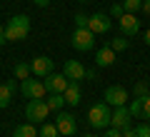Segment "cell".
Listing matches in <instances>:
<instances>
[{"label":"cell","instance_id":"cell-1","mask_svg":"<svg viewBox=\"0 0 150 137\" xmlns=\"http://www.w3.org/2000/svg\"><path fill=\"white\" fill-rule=\"evenodd\" d=\"M28 32H30V18L28 15H13L5 25V40H25Z\"/></svg>","mask_w":150,"mask_h":137},{"label":"cell","instance_id":"cell-2","mask_svg":"<svg viewBox=\"0 0 150 137\" xmlns=\"http://www.w3.org/2000/svg\"><path fill=\"white\" fill-rule=\"evenodd\" d=\"M110 105L108 102H98V105L90 107V112H88V122H90V127H95V130H105V127H110Z\"/></svg>","mask_w":150,"mask_h":137},{"label":"cell","instance_id":"cell-3","mask_svg":"<svg viewBox=\"0 0 150 137\" xmlns=\"http://www.w3.org/2000/svg\"><path fill=\"white\" fill-rule=\"evenodd\" d=\"M73 48L80 50V53H88V50L95 48V32L88 30V27H75L73 30Z\"/></svg>","mask_w":150,"mask_h":137},{"label":"cell","instance_id":"cell-4","mask_svg":"<svg viewBox=\"0 0 150 137\" xmlns=\"http://www.w3.org/2000/svg\"><path fill=\"white\" fill-rule=\"evenodd\" d=\"M48 112H50V107L45 100H28V105H25V117L30 122H40L43 125L48 120Z\"/></svg>","mask_w":150,"mask_h":137},{"label":"cell","instance_id":"cell-5","mask_svg":"<svg viewBox=\"0 0 150 137\" xmlns=\"http://www.w3.org/2000/svg\"><path fill=\"white\" fill-rule=\"evenodd\" d=\"M20 92L28 97V100H43L45 97V85H43V80H33V77H28V80H20Z\"/></svg>","mask_w":150,"mask_h":137},{"label":"cell","instance_id":"cell-6","mask_svg":"<svg viewBox=\"0 0 150 137\" xmlns=\"http://www.w3.org/2000/svg\"><path fill=\"white\" fill-rule=\"evenodd\" d=\"M103 100L108 102L110 107H120V105H128V90L123 85H110L105 90V97Z\"/></svg>","mask_w":150,"mask_h":137},{"label":"cell","instance_id":"cell-7","mask_svg":"<svg viewBox=\"0 0 150 137\" xmlns=\"http://www.w3.org/2000/svg\"><path fill=\"white\" fill-rule=\"evenodd\" d=\"M110 27H112V20H110V15H105V13H93V15L88 18V30H93L95 35L110 32Z\"/></svg>","mask_w":150,"mask_h":137},{"label":"cell","instance_id":"cell-8","mask_svg":"<svg viewBox=\"0 0 150 137\" xmlns=\"http://www.w3.org/2000/svg\"><path fill=\"white\" fill-rule=\"evenodd\" d=\"M55 127H58V132L65 135V137H73L75 132H78V122H75V117L70 115V112H58V115H55Z\"/></svg>","mask_w":150,"mask_h":137},{"label":"cell","instance_id":"cell-9","mask_svg":"<svg viewBox=\"0 0 150 137\" xmlns=\"http://www.w3.org/2000/svg\"><path fill=\"white\" fill-rule=\"evenodd\" d=\"M55 67V63L48 58V55H38V58L30 60V75H35V77H45V75H50Z\"/></svg>","mask_w":150,"mask_h":137},{"label":"cell","instance_id":"cell-10","mask_svg":"<svg viewBox=\"0 0 150 137\" xmlns=\"http://www.w3.org/2000/svg\"><path fill=\"white\" fill-rule=\"evenodd\" d=\"M43 85H45V90H48L50 95H53V92H60V95H63V92H65V87L70 85V80L65 77L63 72H50V75H45Z\"/></svg>","mask_w":150,"mask_h":137},{"label":"cell","instance_id":"cell-11","mask_svg":"<svg viewBox=\"0 0 150 137\" xmlns=\"http://www.w3.org/2000/svg\"><path fill=\"white\" fill-rule=\"evenodd\" d=\"M63 75L70 80V82H80V80H85V67H83L80 60H65Z\"/></svg>","mask_w":150,"mask_h":137},{"label":"cell","instance_id":"cell-12","mask_svg":"<svg viewBox=\"0 0 150 137\" xmlns=\"http://www.w3.org/2000/svg\"><path fill=\"white\" fill-rule=\"evenodd\" d=\"M130 112H128V105H120L112 110L110 115V127H115V130H125V127H130Z\"/></svg>","mask_w":150,"mask_h":137},{"label":"cell","instance_id":"cell-13","mask_svg":"<svg viewBox=\"0 0 150 137\" xmlns=\"http://www.w3.org/2000/svg\"><path fill=\"white\" fill-rule=\"evenodd\" d=\"M118 25H120V30H123L125 37H133V35L140 32V20L133 15V13H125V15L118 20Z\"/></svg>","mask_w":150,"mask_h":137},{"label":"cell","instance_id":"cell-14","mask_svg":"<svg viewBox=\"0 0 150 137\" xmlns=\"http://www.w3.org/2000/svg\"><path fill=\"white\" fill-rule=\"evenodd\" d=\"M95 65L98 67H112V65H115V50H112L110 45L100 48L95 53Z\"/></svg>","mask_w":150,"mask_h":137},{"label":"cell","instance_id":"cell-15","mask_svg":"<svg viewBox=\"0 0 150 137\" xmlns=\"http://www.w3.org/2000/svg\"><path fill=\"white\" fill-rule=\"evenodd\" d=\"M13 92H15V77L0 85V110H5V107L10 105V100H13Z\"/></svg>","mask_w":150,"mask_h":137},{"label":"cell","instance_id":"cell-16","mask_svg":"<svg viewBox=\"0 0 150 137\" xmlns=\"http://www.w3.org/2000/svg\"><path fill=\"white\" fill-rule=\"evenodd\" d=\"M13 137H40V130H35V122H23L13 130Z\"/></svg>","mask_w":150,"mask_h":137},{"label":"cell","instance_id":"cell-17","mask_svg":"<svg viewBox=\"0 0 150 137\" xmlns=\"http://www.w3.org/2000/svg\"><path fill=\"white\" fill-rule=\"evenodd\" d=\"M63 97H65V102L68 105H80V87H78V82H70L68 87H65V92H63Z\"/></svg>","mask_w":150,"mask_h":137},{"label":"cell","instance_id":"cell-18","mask_svg":"<svg viewBox=\"0 0 150 137\" xmlns=\"http://www.w3.org/2000/svg\"><path fill=\"white\" fill-rule=\"evenodd\" d=\"M45 102H48V107H50V110L60 112V110H63V105H65V97L60 95V92H53V95H50V97H48Z\"/></svg>","mask_w":150,"mask_h":137},{"label":"cell","instance_id":"cell-19","mask_svg":"<svg viewBox=\"0 0 150 137\" xmlns=\"http://www.w3.org/2000/svg\"><path fill=\"white\" fill-rule=\"evenodd\" d=\"M13 75H15V80H28L30 77V63H15Z\"/></svg>","mask_w":150,"mask_h":137},{"label":"cell","instance_id":"cell-20","mask_svg":"<svg viewBox=\"0 0 150 137\" xmlns=\"http://www.w3.org/2000/svg\"><path fill=\"white\" fill-rule=\"evenodd\" d=\"M108 45H110V48L115 50V53H123V50H128V45H130V42H128V37H125V35H118V37H112V40L108 42Z\"/></svg>","mask_w":150,"mask_h":137},{"label":"cell","instance_id":"cell-21","mask_svg":"<svg viewBox=\"0 0 150 137\" xmlns=\"http://www.w3.org/2000/svg\"><path fill=\"white\" fill-rule=\"evenodd\" d=\"M128 112L133 117H143V97H135V100L128 102Z\"/></svg>","mask_w":150,"mask_h":137},{"label":"cell","instance_id":"cell-22","mask_svg":"<svg viewBox=\"0 0 150 137\" xmlns=\"http://www.w3.org/2000/svg\"><path fill=\"white\" fill-rule=\"evenodd\" d=\"M40 137H60V132L53 122H43L40 125Z\"/></svg>","mask_w":150,"mask_h":137},{"label":"cell","instance_id":"cell-23","mask_svg":"<svg viewBox=\"0 0 150 137\" xmlns=\"http://www.w3.org/2000/svg\"><path fill=\"white\" fill-rule=\"evenodd\" d=\"M123 10L135 15L138 10H143V0H123Z\"/></svg>","mask_w":150,"mask_h":137},{"label":"cell","instance_id":"cell-24","mask_svg":"<svg viewBox=\"0 0 150 137\" xmlns=\"http://www.w3.org/2000/svg\"><path fill=\"white\" fill-rule=\"evenodd\" d=\"M135 137H150V125L148 122H143V125L135 127Z\"/></svg>","mask_w":150,"mask_h":137},{"label":"cell","instance_id":"cell-25","mask_svg":"<svg viewBox=\"0 0 150 137\" xmlns=\"http://www.w3.org/2000/svg\"><path fill=\"white\" fill-rule=\"evenodd\" d=\"M110 15L115 18V20H120V18L125 15V10H123V5H118V3H112V5H110Z\"/></svg>","mask_w":150,"mask_h":137},{"label":"cell","instance_id":"cell-26","mask_svg":"<svg viewBox=\"0 0 150 137\" xmlns=\"http://www.w3.org/2000/svg\"><path fill=\"white\" fill-rule=\"evenodd\" d=\"M88 18L85 13H75V27H88Z\"/></svg>","mask_w":150,"mask_h":137},{"label":"cell","instance_id":"cell-27","mask_svg":"<svg viewBox=\"0 0 150 137\" xmlns=\"http://www.w3.org/2000/svg\"><path fill=\"white\" fill-rule=\"evenodd\" d=\"M150 92H148V85L145 82H138L135 85V97H148Z\"/></svg>","mask_w":150,"mask_h":137},{"label":"cell","instance_id":"cell-28","mask_svg":"<svg viewBox=\"0 0 150 137\" xmlns=\"http://www.w3.org/2000/svg\"><path fill=\"white\" fill-rule=\"evenodd\" d=\"M143 117H145V120H150V95L143 97Z\"/></svg>","mask_w":150,"mask_h":137},{"label":"cell","instance_id":"cell-29","mask_svg":"<svg viewBox=\"0 0 150 137\" xmlns=\"http://www.w3.org/2000/svg\"><path fill=\"white\" fill-rule=\"evenodd\" d=\"M103 137H123V132H120V130H115V127H110V130H108Z\"/></svg>","mask_w":150,"mask_h":137},{"label":"cell","instance_id":"cell-30","mask_svg":"<svg viewBox=\"0 0 150 137\" xmlns=\"http://www.w3.org/2000/svg\"><path fill=\"white\" fill-rule=\"evenodd\" d=\"M123 132V137H135V127L130 125V127H125V130H120Z\"/></svg>","mask_w":150,"mask_h":137},{"label":"cell","instance_id":"cell-31","mask_svg":"<svg viewBox=\"0 0 150 137\" xmlns=\"http://www.w3.org/2000/svg\"><path fill=\"white\" fill-rule=\"evenodd\" d=\"M33 3H35L38 8H48L50 5V0H33Z\"/></svg>","mask_w":150,"mask_h":137},{"label":"cell","instance_id":"cell-32","mask_svg":"<svg viewBox=\"0 0 150 137\" xmlns=\"http://www.w3.org/2000/svg\"><path fill=\"white\" fill-rule=\"evenodd\" d=\"M5 42H8V40H5V27L0 25V45H5Z\"/></svg>","mask_w":150,"mask_h":137},{"label":"cell","instance_id":"cell-33","mask_svg":"<svg viewBox=\"0 0 150 137\" xmlns=\"http://www.w3.org/2000/svg\"><path fill=\"white\" fill-rule=\"evenodd\" d=\"M85 77L88 80H95V70H85Z\"/></svg>","mask_w":150,"mask_h":137},{"label":"cell","instance_id":"cell-34","mask_svg":"<svg viewBox=\"0 0 150 137\" xmlns=\"http://www.w3.org/2000/svg\"><path fill=\"white\" fill-rule=\"evenodd\" d=\"M143 10H145V13H150V0H143Z\"/></svg>","mask_w":150,"mask_h":137},{"label":"cell","instance_id":"cell-35","mask_svg":"<svg viewBox=\"0 0 150 137\" xmlns=\"http://www.w3.org/2000/svg\"><path fill=\"white\" fill-rule=\"evenodd\" d=\"M145 45L150 48V30H145Z\"/></svg>","mask_w":150,"mask_h":137},{"label":"cell","instance_id":"cell-36","mask_svg":"<svg viewBox=\"0 0 150 137\" xmlns=\"http://www.w3.org/2000/svg\"><path fill=\"white\" fill-rule=\"evenodd\" d=\"M78 3H88V0H78Z\"/></svg>","mask_w":150,"mask_h":137},{"label":"cell","instance_id":"cell-37","mask_svg":"<svg viewBox=\"0 0 150 137\" xmlns=\"http://www.w3.org/2000/svg\"><path fill=\"white\" fill-rule=\"evenodd\" d=\"M83 137H93V135H83Z\"/></svg>","mask_w":150,"mask_h":137},{"label":"cell","instance_id":"cell-38","mask_svg":"<svg viewBox=\"0 0 150 137\" xmlns=\"http://www.w3.org/2000/svg\"><path fill=\"white\" fill-rule=\"evenodd\" d=\"M148 125H150V120H148Z\"/></svg>","mask_w":150,"mask_h":137}]
</instances>
